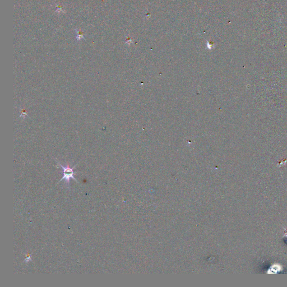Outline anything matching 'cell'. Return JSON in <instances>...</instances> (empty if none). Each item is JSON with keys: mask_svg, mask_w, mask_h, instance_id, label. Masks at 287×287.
Instances as JSON below:
<instances>
[{"mask_svg": "<svg viewBox=\"0 0 287 287\" xmlns=\"http://www.w3.org/2000/svg\"><path fill=\"white\" fill-rule=\"evenodd\" d=\"M57 163L59 164V166L62 169V173H63V177H62L61 179H60V181L59 182L64 179L66 183L69 184L70 182V180H71V178L73 179L74 181L78 182V181L74 177L75 172H74V169L75 168L76 165H74L72 168H71V167H70L69 164H66V166H64L62 164H61L59 163L58 162H57Z\"/></svg>", "mask_w": 287, "mask_h": 287, "instance_id": "obj_1", "label": "cell"}, {"mask_svg": "<svg viewBox=\"0 0 287 287\" xmlns=\"http://www.w3.org/2000/svg\"><path fill=\"white\" fill-rule=\"evenodd\" d=\"M31 260V255L29 253H28L27 255H25V262H28Z\"/></svg>", "mask_w": 287, "mask_h": 287, "instance_id": "obj_2", "label": "cell"}]
</instances>
